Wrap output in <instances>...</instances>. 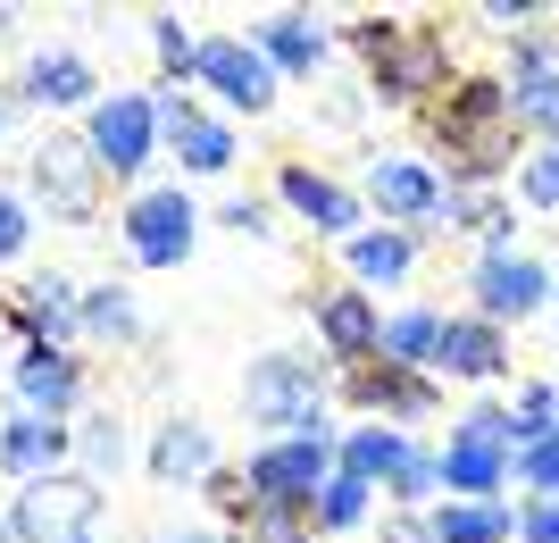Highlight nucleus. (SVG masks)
<instances>
[{
	"label": "nucleus",
	"mask_w": 559,
	"mask_h": 543,
	"mask_svg": "<svg viewBox=\"0 0 559 543\" xmlns=\"http://www.w3.org/2000/svg\"><path fill=\"white\" fill-rule=\"evenodd\" d=\"M217 226H234V235H276V226H267V201H251V192H242V201H226V210H217Z\"/></svg>",
	"instance_id": "a19ab883"
},
{
	"label": "nucleus",
	"mask_w": 559,
	"mask_h": 543,
	"mask_svg": "<svg viewBox=\"0 0 559 543\" xmlns=\"http://www.w3.org/2000/svg\"><path fill=\"white\" fill-rule=\"evenodd\" d=\"M25 235H34V210H25L17 192L0 185V260H17V251H25Z\"/></svg>",
	"instance_id": "58836bf2"
},
{
	"label": "nucleus",
	"mask_w": 559,
	"mask_h": 543,
	"mask_svg": "<svg viewBox=\"0 0 559 543\" xmlns=\"http://www.w3.org/2000/svg\"><path fill=\"white\" fill-rule=\"evenodd\" d=\"M326 393H334V385H326L318 359L267 352V359H251V377H242V418L267 426V444H276V435H334Z\"/></svg>",
	"instance_id": "7ed1b4c3"
},
{
	"label": "nucleus",
	"mask_w": 559,
	"mask_h": 543,
	"mask_svg": "<svg viewBox=\"0 0 559 543\" xmlns=\"http://www.w3.org/2000/svg\"><path fill=\"white\" fill-rule=\"evenodd\" d=\"M75 460H84V476H93V485L126 469V426H117V410H100V418L75 426Z\"/></svg>",
	"instance_id": "7c9ffc66"
},
{
	"label": "nucleus",
	"mask_w": 559,
	"mask_h": 543,
	"mask_svg": "<svg viewBox=\"0 0 559 543\" xmlns=\"http://www.w3.org/2000/svg\"><path fill=\"white\" fill-rule=\"evenodd\" d=\"M192 243H201V210H192V192L151 185V192L126 201V260H134V268H185Z\"/></svg>",
	"instance_id": "0eeeda50"
},
{
	"label": "nucleus",
	"mask_w": 559,
	"mask_h": 543,
	"mask_svg": "<svg viewBox=\"0 0 559 543\" xmlns=\"http://www.w3.org/2000/svg\"><path fill=\"white\" fill-rule=\"evenodd\" d=\"M0 327H17V343H50V352H75V334H84V284L43 268V276H25L9 302H0Z\"/></svg>",
	"instance_id": "f8f14e48"
},
{
	"label": "nucleus",
	"mask_w": 559,
	"mask_h": 543,
	"mask_svg": "<svg viewBox=\"0 0 559 543\" xmlns=\"http://www.w3.org/2000/svg\"><path fill=\"white\" fill-rule=\"evenodd\" d=\"M84 334L100 343H142V309L126 284H84Z\"/></svg>",
	"instance_id": "c85d7f7f"
},
{
	"label": "nucleus",
	"mask_w": 559,
	"mask_h": 543,
	"mask_svg": "<svg viewBox=\"0 0 559 543\" xmlns=\"http://www.w3.org/2000/svg\"><path fill=\"white\" fill-rule=\"evenodd\" d=\"M242 476H251V510H301L309 519L334 476V435H276L242 460Z\"/></svg>",
	"instance_id": "39448f33"
},
{
	"label": "nucleus",
	"mask_w": 559,
	"mask_h": 543,
	"mask_svg": "<svg viewBox=\"0 0 559 543\" xmlns=\"http://www.w3.org/2000/svg\"><path fill=\"white\" fill-rule=\"evenodd\" d=\"M510 118L518 134L559 142V34H518L510 43Z\"/></svg>",
	"instance_id": "4468645a"
},
{
	"label": "nucleus",
	"mask_w": 559,
	"mask_h": 543,
	"mask_svg": "<svg viewBox=\"0 0 559 543\" xmlns=\"http://www.w3.org/2000/svg\"><path fill=\"white\" fill-rule=\"evenodd\" d=\"M0 535H9V519H0Z\"/></svg>",
	"instance_id": "49530a36"
},
{
	"label": "nucleus",
	"mask_w": 559,
	"mask_h": 543,
	"mask_svg": "<svg viewBox=\"0 0 559 543\" xmlns=\"http://www.w3.org/2000/svg\"><path fill=\"white\" fill-rule=\"evenodd\" d=\"M359 201H376V217L384 226H435V201H443V176L426 160H409V151H376L368 160V185H359Z\"/></svg>",
	"instance_id": "2eb2a0df"
},
{
	"label": "nucleus",
	"mask_w": 559,
	"mask_h": 543,
	"mask_svg": "<svg viewBox=\"0 0 559 543\" xmlns=\"http://www.w3.org/2000/svg\"><path fill=\"white\" fill-rule=\"evenodd\" d=\"M142 469L159 476V485H201V476L217 469L210 426H201V418H167L159 435H151V460H142Z\"/></svg>",
	"instance_id": "a878e982"
},
{
	"label": "nucleus",
	"mask_w": 559,
	"mask_h": 543,
	"mask_svg": "<svg viewBox=\"0 0 559 543\" xmlns=\"http://www.w3.org/2000/svg\"><path fill=\"white\" fill-rule=\"evenodd\" d=\"M334 393H343L359 418L409 426V418H435L443 377H418V368H393V359H359V368H334Z\"/></svg>",
	"instance_id": "9d476101"
},
{
	"label": "nucleus",
	"mask_w": 559,
	"mask_h": 543,
	"mask_svg": "<svg viewBox=\"0 0 559 543\" xmlns=\"http://www.w3.org/2000/svg\"><path fill=\"white\" fill-rule=\"evenodd\" d=\"M318 343H326L334 368H359V359H376V343H384V309H376V293H359V284H334V293H318Z\"/></svg>",
	"instance_id": "aec40b11"
},
{
	"label": "nucleus",
	"mask_w": 559,
	"mask_h": 543,
	"mask_svg": "<svg viewBox=\"0 0 559 543\" xmlns=\"http://www.w3.org/2000/svg\"><path fill=\"white\" fill-rule=\"evenodd\" d=\"M418 268V235H401V226H359L343 243V276L368 293V284H401Z\"/></svg>",
	"instance_id": "393cba45"
},
{
	"label": "nucleus",
	"mask_w": 559,
	"mask_h": 543,
	"mask_svg": "<svg viewBox=\"0 0 559 543\" xmlns=\"http://www.w3.org/2000/svg\"><path fill=\"white\" fill-rule=\"evenodd\" d=\"M176 543H242V535H176Z\"/></svg>",
	"instance_id": "c03bdc74"
},
{
	"label": "nucleus",
	"mask_w": 559,
	"mask_h": 543,
	"mask_svg": "<svg viewBox=\"0 0 559 543\" xmlns=\"http://www.w3.org/2000/svg\"><path fill=\"white\" fill-rule=\"evenodd\" d=\"M151 50H159V68H167V84H185L192 68H201V34H192L176 9H159L151 17Z\"/></svg>",
	"instance_id": "473e14b6"
},
{
	"label": "nucleus",
	"mask_w": 559,
	"mask_h": 543,
	"mask_svg": "<svg viewBox=\"0 0 559 543\" xmlns=\"http://www.w3.org/2000/svg\"><path fill=\"white\" fill-rule=\"evenodd\" d=\"M426 134L443 142L451 185H467V192H485L510 160H526V151H518V118H510V84H501V75H460V84L426 109Z\"/></svg>",
	"instance_id": "f257e3e1"
},
{
	"label": "nucleus",
	"mask_w": 559,
	"mask_h": 543,
	"mask_svg": "<svg viewBox=\"0 0 559 543\" xmlns=\"http://www.w3.org/2000/svg\"><path fill=\"white\" fill-rule=\"evenodd\" d=\"M368 510H376V485H359V476H343V469H334L309 519H318V535H350V527H368Z\"/></svg>",
	"instance_id": "c756f323"
},
{
	"label": "nucleus",
	"mask_w": 559,
	"mask_h": 543,
	"mask_svg": "<svg viewBox=\"0 0 559 543\" xmlns=\"http://www.w3.org/2000/svg\"><path fill=\"white\" fill-rule=\"evenodd\" d=\"M9 34H17V9H0V43H9Z\"/></svg>",
	"instance_id": "37998d69"
},
{
	"label": "nucleus",
	"mask_w": 559,
	"mask_h": 543,
	"mask_svg": "<svg viewBox=\"0 0 559 543\" xmlns=\"http://www.w3.org/2000/svg\"><path fill=\"white\" fill-rule=\"evenodd\" d=\"M467 293H476V318L518 327V318H535V309L551 302V276H543V260L510 251V260H476L467 268Z\"/></svg>",
	"instance_id": "f3484780"
},
{
	"label": "nucleus",
	"mask_w": 559,
	"mask_h": 543,
	"mask_svg": "<svg viewBox=\"0 0 559 543\" xmlns=\"http://www.w3.org/2000/svg\"><path fill=\"white\" fill-rule=\"evenodd\" d=\"M251 43L267 50V68H276V75H318V68H326V50H334V34H326V17H309V9H276V17L251 25Z\"/></svg>",
	"instance_id": "412c9836"
},
{
	"label": "nucleus",
	"mask_w": 559,
	"mask_h": 543,
	"mask_svg": "<svg viewBox=\"0 0 559 543\" xmlns=\"http://www.w3.org/2000/svg\"><path fill=\"white\" fill-rule=\"evenodd\" d=\"M25 185L43 192V210L50 217H68V226H84V217L100 210V160H93V142L84 134H43L34 151H25Z\"/></svg>",
	"instance_id": "423d86ee"
},
{
	"label": "nucleus",
	"mask_w": 559,
	"mask_h": 543,
	"mask_svg": "<svg viewBox=\"0 0 559 543\" xmlns=\"http://www.w3.org/2000/svg\"><path fill=\"white\" fill-rule=\"evenodd\" d=\"M192 84H210V93L226 101V109H242V118H267L284 75L267 68V50H259L251 34H201V68H192Z\"/></svg>",
	"instance_id": "9b49d317"
},
{
	"label": "nucleus",
	"mask_w": 559,
	"mask_h": 543,
	"mask_svg": "<svg viewBox=\"0 0 559 543\" xmlns=\"http://www.w3.org/2000/svg\"><path fill=\"white\" fill-rule=\"evenodd\" d=\"M151 109H159V134L176 142V160H185L192 176H226V167H234V151H242V142H234V126H226V118H201V109H192V93L159 84V101H151Z\"/></svg>",
	"instance_id": "6ab92c4d"
},
{
	"label": "nucleus",
	"mask_w": 559,
	"mask_h": 543,
	"mask_svg": "<svg viewBox=\"0 0 559 543\" xmlns=\"http://www.w3.org/2000/svg\"><path fill=\"white\" fill-rule=\"evenodd\" d=\"M276 201L301 217L309 235H326V243H350L359 226H368V201H359L343 176L309 167V160H284V167H276Z\"/></svg>",
	"instance_id": "ddd939ff"
},
{
	"label": "nucleus",
	"mask_w": 559,
	"mask_h": 543,
	"mask_svg": "<svg viewBox=\"0 0 559 543\" xmlns=\"http://www.w3.org/2000/svg\"><path fill=\"white\" fill-rule=\"evenodd\" d=\"M501 368H510V343H501V327H492V318H476V309H467V318H451V327H443V352H435V377H460V385H492Z\"/></svg>",
	"instance_id": "5701e85b"
},
{
	"label": "nucleus",
	"mask_w": 559,
	"mask_h": 543,
	"mask_svg": "<svg viewBox=\"0 0 559 543\" xmlns=\"http://www.w3.org/2000/svg\"><path fill=\"white\" fill-rule=\"evenodd\" d=\"M551 302H559V293H551Z\"/></svg>",
	"instance_id": "09e8293b"
},
{
	"label": "nucleus",
	"mask_w": 559,
	"mask_h": 543,
	"mask_svg": "<svg viewBox=\"0 0 559 543\" xmlns=\"http://www.w3.org/2000/svg\"><path fill=\"white\" fill-rule=\"evenodd\" d=\"M0 134H9V101H0Z\"/></svg>",
	"instance_id": "a18cd8bd"
},
{
	"label": "nucleus",
	"mask_w": 559,
	"mask_h": 543,
	"mask_svg": "<svg viewBox=\"0 0 559 543\" xmlns=\"http://www.w3.org/2000/svg\"><path fill=\"white\" fill-rule=\"evenodd\" d=\"M443 309H393L384 318V343H376V359H393V368H418V377H435V352H443Z\"/></svg>",
	"instance_id": "bb28decb"
},
{
	"label": "nucleus",
	"mask_w": 559,
	"mask_h": 543,
	"mask_svg": "<svg viewBox=\"0 0 559 543\" xmlns=\"http://www.w3.org/2000/svg\"><path fill=\"white\" fill-rule=\"evenodd\" d=\"M510 460H518V426L501 402H476L443 444V501H501L510 485Z\"/></svg>",
	"instance_id": "20e7f679"
},
{
	"label": "nucleus",
	"mask_w": 559,
	"mask_h": 543,
	"mask_svg": "<svg viewBox=\"0 0 559 543\" xmlns=\"http://www.w3.org/2000/svg\"><path fill=\"white\" fill-rule=\"evenodd\" d=\"M84 142H93L100 176H142L159 160V109H151V93H100L84 109Z\"/></svg>",
	"instance_id": "1a4fd4ad"
},
{
	"label": "nucleus",
	"mask_w": 559,
	"mask_h": 543,
	"mask_svg": "<svg viewBox=\"0 0 559 543\" xmlns=\"http://www.w3.org/2000/svg\"><path fill=\"white\" fill-rule=\"evenodd\" d=\"M75 460V426L68 418H34V410H9L0 418V469L17 485H43V476H68Z\"/></svg>",
	"instance_id": "a211bd4d"
},
{
	"label": "nucleus",
	"mask_w": 559,
	"mask_h": 543,
	"mask_svg": "<svg viewBox=\"0 0 559 543\" xmlns=\"http://www.w3.org/2000/svg\"><path fill=\"white\" fill-rule=\"evenodd\" d=\"M518 543H559V501H526L518 510Z\"/></svg>",
	"instance_id": "ea45409f"
},
{
	"label": "nucleus",
	"mask_w": 559,
	"mask_h": 543,
	"mask_svg": "<svg viewBox=\"0 0 559 543\" xmlns=\"http://www.w3.org/2000/svg\"><path fill=\"white\" fill-rule=\"evenodd\" d=\"M384 543H435V519H426V510H401V519L384 527Z\"/></svg>",
	"instance_id": "79ce46f5"
},
{
	"label": "nucleus",
	"mask_w": 559,
	"mask_h": 543,
	"mask_svg": "<svg viewBox=\"0 0 559 543\" xmlns=\"http://www.w3.org/2000/svg\"><path fill=\"white\" fill-rule=\"evenodd\" d=\"M242 543H318V519H301V510H251Z\"/></svg>",
	"instance_id": "c9c22d12"
},
{
	"label": "nucleus",
	"mask_w": 559,
	"mask_h": 543,
	"mask_svg": "<svg viewBox=\"0 0 559 543\" xmlns=\"http://www.w3.org/2000/svg\"><path fill=\"white\" fill-rule=\"evenodd\" d=\"M435 543H510L518 535V510L510 501H435Z\"/></svg>",
	"instance_id": "cd10ccee"
},
{
	"label": "nucleus",
	"mask_w": 559,
	"mask_h": 543,
	"mask_svg": "<svg viewBox=\"0 0 559 543\" xmlns=\"http://www.w3.org/2000/svg\"><path fill=\"white\" fill-rule=\"evenodd\" d=\"M518 192H526V210H559V142H535L518 160Z\"/></svg>",
	"instance_id": "f704fd0d"
},
{
	"label": "nucleus",
	"mask_w": 559,
	"mask_h": 543,
	"mask_svg": "<svg viewBox=\"0 0 559 543\" xmlns=\"http://www.w3.org/2000/svg\"><path fill=\"white\" fill-rule=\"evenodd\" d=\"M100 519V485L93 476H43L9 501V543H84Z\"/></svg>",
	"instance_id": "6e6552de"
},
{
	"label": "nucleus",
	"mask_w": 559,
	"mask_h": 543,
	"mask_svg": "<svg viewBox=\"0 0 559 543\" xmlns=\"http://www.w3.org/2000/svg\"><path fill=\"white\" fill-rule=\"evenodd\" d=\"M401 460H409V426L359 418V426H343V435H334V469L359 476V485H376V494L401 476Z\"/></svg>",
	"instance_id": "4be33fe9"
},
{
	"label": "nucleus",
	"mask_w": 559,
	"mask_h": 543,
	"mask_svg": "<svg viewBox=\"0 0 559 543\" xmlns=\"http://www.w3.org/2000/svg\"><path fill=\"white\" fill-rule=\"evenodd\" d=\"M84 543H100V535H84Z\"/></svg>",
	"instance_id": "de8ad7c7"
},
{
	"label": "nucleus",
	"mask_w": 559,
	"mask_h": 543,
	"mask_svg": "<svg viewBox=\"0 0 559 543\" xmlns=\"http://www.w3.org/2000/svg\"><path fill=\"white\" fill-rule=\"evenodd\" d=\"M17 93L34 101V109H93V101H100V75H93L84 50H34Z\"/></svg>",
	"instance_id": "b1692460"
},
{
	"label": "nucleus",
	"mask_w": 559,
	"mask_h": 543,
	"mask_svg": "<svg viewBox=\"0 0 559 543\" xmlns=\"http://www.w3.org/2000/svg\"><path fill=\"white\" fill-rule=\"evenodd\" d=\"M518 476L535 485V501H559V435L535 444V451H518Z\"/></svg>",
	"instance_id": "4c0bfd02"
},
{
	"label": "nucleus",
	"mask_w": 559,
	"mask_h": 543,
	"mask_svg": "<svg viewBox=\"0 0 559 543\" xmlns=\"http://www.w3.org/2000/svg\"><path fill=\"white\" fill-rule=\"evenodd\" d=\"M343 43L368 59L376 101H401V109L443 93V75H451V43H443V25H426V17H350Z\"/></svg>",
	"instance_id": "f03ea898"
},
{
	"label": "nucleus",
	"mask_w": 559,
	"mask_h": 543,
	"mask_svg": "<svg viewBox=\"0 0 559 543\" xmlns=\"http://www.w3.org/2000/svg\"><path fill=\"white\" fill-rule=\"evenodd\" d=\"M510 426H518V451H535V444H551L559 435V385L543 377V385H526L510 402Z\"/></svg>",
	"instance_id": "2f4dec72"
},
{
	"label": "nucleus",
	"mask_w": 559,
	"mask_h": 543,
	"mask_svg": "<svg viewBox=\"0 0 559 543\" xmlns=\"http://www.w3.org/2000/svg\"><path fill=\"white\" fill-rule=\"evenodd\" d=\"M384 494H393L401 510H426V501L443 494V451L409 444V460H401V476H393V485H384Z\"/></svg>",
	"instance_id": "72a5a7b5"
},
{
	"label": "nucleus",
	"mask_w": 559,
	"mask_h": 543,
	"mask_svg": "<svg viewBox=\"0 0 559 543\" xmlns=\"http://www.w3.org/2000/svg\"><path fill=\"white\" fill-rule=\"evenodd\" d=\"M9 393H17V410H34V418H68V410L84 402V359L50 352V343H17V359H9Z\"/></svg>",
	"instance_id": "dca6fc26"
},
{
	"label": "nucleus",
	"mask_w": 559,
	"mask_h": 543,
	"mask_svg": "<svg viewBox=\"0 0 559 543\" xmlns=\"http://www.w3.org/2000/svg\"><path fill=\"white\" fill-rule=\"evenodd\" d=\"M201 494H210V510L234 519V535H242V519H251V476H242V469H210V476H201Z\"/></svg>",
	"instance_id": "e433bc0d"
}]
</instances>
